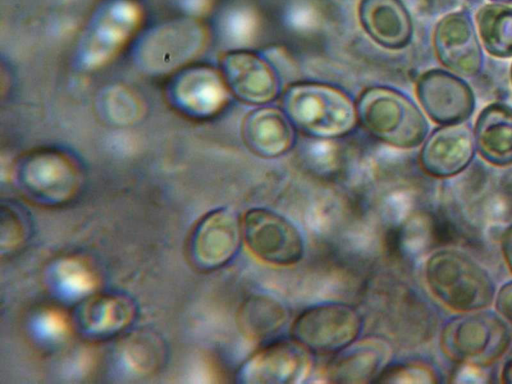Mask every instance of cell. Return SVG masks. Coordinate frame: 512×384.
I'll return each mask as SVG.
<instances>
[{
    "mask_svg": "<svg viewBox=\"0 0 512 384\" xmlns=\"http://www.w3.org/2000/svg\"><path fill=\"white\" fill-rule=\"evenodd\" d=\"M416 94L428 116L441 125L462 123L475 109L470 86L457 75L442 69L424 72L417 80Z\"/></svg>",
    "mask_w": 512,
    "mask_h": 384,
    "instance_id": "cell-8",
    "label": "cell"
},
{
    "mask_svg": "<svg viewBox=\"0 0 512 384\" xmlns=\"http://www.w3.org/2000/svg\"><path fill=\"white\" fill-rule=\"evenodd\" d=\"M501 252L504 262L512 273V224L503 231L500 239Z\"/></svg>",
    "mask_w": 512,
    "mask_h": 384,
    "instance_id": "cell-24",
    "label": "cell"
},
{
    "mask_svg": "<svg viewBox=\"0 0 512 384\" xmlns=\"http://www.w3.org/2000/svg\"><path fill=\"white\" fill-rule=\"evenodd\" d=\"M511 79H512V66H511Z\"/></svg>",
    "mask_w": 512,
    "mask_h": 384,
    "instance_id": "cell-27",
    "label": "cell"
},
{
    "mask_svg": "<svg viewBox=\"0 0 512 384\" xmlns=\"http://www.w3.org/2000/svg\"><path fill=\"white\" fill-rule=\"evenodd\" d=\"M493 302L496 313L505 322L512 324V280L501 285Z\"/></svg>",
    "mask_w": 512,
    "mask_h": 384,
    "instance_id": "cell-22",
    "label": "cell"
},
{
    "mask_svg": "<svg viewBox=\"0 0 512 384\" xmlns=\"http://www.w3.org/2000/svg\"><path fill=\"white\" fill-rule=\"evenodd\" d=\"M500 377L503 383L512 384V358L504 363Z\"/></svg>",
    "mask_w": 512,
    "mask_h": 384,
    "instance_id": "cell-25",
    "label": "cell"
},
{
    "mask_svg": "<svg viewBox=\"0 0 512 384\" xmlns=\"http://www.w3.org/2000/svg\"><path fill=\"white\" fill-rule=\"evenodd\" d=\"M475 140L468 124L457 123L435 129L420 151V164L430 176L447 178L464 171L475 154Z\"/></svg>",
    "mask_w": 512,
    "mask_h": 384,
    "instance_id": "cell-12",
    "label": "cell"
},
{
    "mask_svg": "<svg viewBox=\"0 0 512 384\" xmlns=\"http://www.w3.org/2000/svg\"><path fill=\"white\" fill-rule=\"evenodd\" d=\"M359 18L370 38L387 49H402L412 38L410 15L400 0H361Z\"/></svg>",
    "mask_w": 512,
    "mask_h": 384,
    "instance_id": "cell-15",
    "label": "cell"
},
{
    "mask_svg": "<svg viewBox=\"0 0 512 384\" xmlns=\"http://www.w3.org/2000/svg\"><path fill=\"white\" fill-rule=\"evenodd\" d=\"M357 119L381 142L401 149L419 146L428 133V122L404 93L388 87L366 89L356 104Z\"/></svg>",
    "mask_w": 512,
    "mask_h": 384,
    "instance_id": "cell-3",
    "label": "cell"
},
{
    "mask_svg": "<svg viewBox=\"0 0 512 384\" xmlns=\"http://www.w3.org/2000/svg\"><path fill=\"white\" fill-rule=\"evenodd\" d=\"M437 370L422 360L391 361L374 383H437Z\"/></svg>",
    "mask_w": 512,
    "mask_h": 384,
    "instance_id": "cell-20",
    "label": "cell"
},
{
    "mask_svg": "<svg viewBox=\"0 0 512 384\" xmlns=\"http://www.w3.org/2000/svg\"><path fill=\"white\" fill-rule=\"evenodd\" d=\"M242 243V217L232 209L218 208L207 214L198 225L192 252L200 267L212 270L231 262Z\"/></svg>",
    "mask_w": 512,
    "mask_h": 384,
    "instance_id": "cell-11",
    "label": "cell"
},
{
    "mask_svg": "<svg viewBox=\"0 0 512 384\" xmlns=\"http://www.w3.org/2000/svg\"><path fill=\"white\" fill-rule=\"evenodd\" d=\"M242 234L249 252L269 265L292 266L305 253V240L299 227L270 208L248 209L242 216Z\"/></svg>",
    "mask_w": 512,
    "mask_h": 384,
    "instance_id": "cell-6",
    "label": "cell"
},
{
    "mask_svg": "<svg viewBox=\"0 0 512 384\" xmlns=\"http://www.w3.org/2000/svg\"><path fill=\"white\" fill-rule=\"evenodd\" d=\"M393 349L389 340L380 335L357 339L334 354L326 367V377L333 383H374L392 361Z\"/></svg>",
    "mask_w": 512,
    "mask_h": 384,
    "instance_id": "cell-13",
    "label": "cell"
},
{
    "mask_svg": "<svg viewBox=\"0 0 512 384\" xmlns=\"http://www.w3.org/2000/svg\"><path fill=\"white\" fill-rule=\"evenodd\" d=\"M292 124L283 110L261 107L250 111L242 122L241 135L249 151L264 159L282 156L293 145Z\"/></svg>",
    "mask_w": 512,
    "mask_h": 384,
    "instance_id": "cell-14",
    "label": "cell"
},
{
    "mask_svg": "<svg viewBox=\"0 0 512 384\" xmlns=\"http://www.w3.org/2000/svg\"><path fill=\"white\" fill-rule=\"evenodd\" d=\"M433 42L440 62L455 74L473 77L481 72L483 53L468 13L444 16L435 27Z\"/></svg>",
    "mask_w": 512,
    "mask_h": 384,
    "instance_id": "cell-9",
    "label": "cell"
},
{
    "mask_svg": "<svg viewBox=\"0 0 512 384\" xmlns=\"http://www.w3.org/2000/svg\"><path fill=\"white\" fill-rule=\"evenodd\" d=\"M221 68L226 86L242 102L266 104L280 93V80L274 67L252 51L228 52Z\"/></svg>",
    "mask_w": 512,
    "mask_h": 384,
    "instance_id": "cell-10",
    "label": "cell"
},
{
    "mask_svg": "<svg viewBox=\"0 0 512 384\" xmlns=\"http://www.w3.org/2000/svg\"><path fill=\"white\" fill-rule=\"evenodd\" d=\"M312 353L290 338L261 343L239 367L237 381L246 384H298L312 369Z\"/></svg>",
    "mask_w": 512,
    "mask_h": 384,
    "instance_id": "cell-7",
    "label": "cell"
},
{
    "mask_svg": "<svg viewBox=\"0 0 512 384\" xmlns=\"http://www.w3.org/2000/svg\"><path fill=\"white\" fill-rule=\"evenodd\" d=\"M510 341L507 322L486 309L460 313L440 333V348L448 359L476 368L499 360Z\"/></svg>",
    "mask_w": 512,
    "mask_h": 384,
    "instance_id": "cell-4",
    "label": "cell"
},
{
    "mask_svg": "<svg viewBox=\"0 0 512 384\" xmlns=\"http://www.w3.org/2000/svg\"><path fill=\"white\" fill-rule=\"evenodd\" d=\"M476 21L488 53L499 58L512 57V8L487 4L478 11Z\"/></svg>",
    "mask_w": 512,
    "mask_h": 384,
    "instance_id": "cell-18",
    "label": "cell"
},
{
    "mask_svg": "<svg viewBox=\"0 0 512 384\" xmlns=\"http://www.w3.org/2000/svg\"><path fill=\"white\" fill-rule=\"evenodd\" d=\"M424 277L432 295L458 312L486 309L495 297L489 273L473 258L455 249H441L425 262Z\"/></svg>",
    "mask_w": 512,
    "mask_h": 384,
    "instance_id": "cell-1",
    "label": "cell"
},
{
    "mask_svg": "<svg viewBox=\"0 0 512 384\" xmlns=\"http://www.w3.org/2000/svg\"><path fill=\"white\" fill-rule=\"evenodd\" d=\"M85 323L88 330L108 333L123 327L132 316V307L127 300L103 298L86 309Z\"/></svg>",
    "mask_w": 512,
    "mask_h": 384,
    "instance_id": "cell-19",
    "label": "cell"
},
{
    "mask_svg": "<svg viewBox=\"0 0 512 384\" xmlns=\"http://www.w3.org/2000/svg\"><path fill=\"white\" fill-rule=\"evenodd\" d=\"M64 322L54 313H48L40 320V329L46 335H58L63 331Z\"/></svg>",
    "mask_w": 512,
    "mask_h": 384,
    "instance_id": "cell-23",
    "label": "cell"
},
{
    "mask_svg": "<svg viewBox=\"0 0 512 384\" xmlns=\"http://www.w3.org/2000/svg\"><path fill=\"white\" fill-rule=\"evenodd\" d=\"M475 146L488 163L505 167L512 164V107L492 103L479 114L474 129Z\"/></svg>",
    "mask_w": 512,
    "mask_h": 384,
    "instance_id": "cell-16",
    "label": "cell"
},
{
    "mask_svg": "<svg viewBox=\"0 0 512 384\" xmlns=\"http://www.w3.org/2000/svg\"><path fill=\"white\" fill-rule=\"evenodd\" d=\"M289 321L286 306L274 296L252 294L240 305L237 325L246 338L261 343L279 337Z\"/></svg>",
    "mask_w": 512,
    "mask_h": 384,
    "instance_id": "cell-17",
    "label": "cell"
},
{
    "mask_svg": "<svg viewBox=\"0 0 512 384\" xmlns=\"http://www.w3.org/2000/svg\"><path fill=\"white\" fill-rule=\"evenodd\" d=\"M497 3H512V0H491Z\"/></svg>",
    "mask_w": 512,
    "mask_h": 384,
    "instance_id": "cell-26",
    "label": "cell"
},
{
    "mask_svg": "<svg viewBox=\"0 0 512 384\" xmlns=\"http://www.w3.org/2000/svg\"><path fill=\"white\" fill-rule=\"evenodd\" d=\"M282 108L294 127L315 138L346 135L358 120L356 105L350 97L317 82H298L287 87Z\"/></svg>",
    "mask_w": 512,
    "mask_h": 384,
    "instance_id": "cell-2",
    "label": "cell"
},
{
    "mask_svg": "<svg viewBox=\"0 0 512 384\" xmlns=\"http://www.w3.org/2000/svg\"><path fill=\"white\" fill-rule=\"evenodd\" d=\"M57 279L64 292L69 295L82 294L92 286L87 270L73 261H64L58 266Z\"/></svg>",
    "mask_w": 512,
    "mask_h": 384,
    "instance_id": "cell-21",
    "label": "cell"
},
{
    "mask_svg": "<svg viewBox=\"0 0 512 384\" xmlns=\"http://www.w3.org/2000/svg\"><path fill=\"white\" fill-rule=\"evenodd\" d=\"M364 327L361 312L343 302L311 305L290 326V337L312 354H336L360 338Z\"/></svg>",
    "mask_w": 512,
    "mask_h": 384,
    "instance_id": "cell-5",
    "label": "cell"
}]
</instances>
